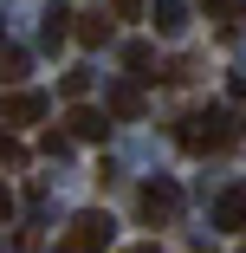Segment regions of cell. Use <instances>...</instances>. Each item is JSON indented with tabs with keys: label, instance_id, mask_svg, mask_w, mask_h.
I'll list each match as a JSON object with an SVG mask.
<instances>
[{
	"label": "cell",
	"instance_id": "ac0fdd59",
	"mask_svg": "<svg viewBox=\"0 0 246 253\" xmlns=\"http://www.w3.org/2000/svg\"><path fill=\"white\" fill-rule=\"evenodd\" d=\"M208 7H214V13H233V7H240V0H208Z\"/></svg>",
	"mask_w": 246,
	"mask_h": 253
},
{
	"label": "cell",
	"instance_id": "e0dca14e",
	"mask_svg": "<svg viewBox=\"0 0 246 253\" xmlns=\"http://www.w3.org/2000/svg\"><path fill=\"white\" fill-rule=\"evenodd\" d=\"M227 91H233V104H246V78H233V84H227Z\"/></svg>",
	"mask_w": 246,
	"mask_h": 253
},
{
	"label": "cell",
	"instance_id": "d6986e66",
	"mask_svg": "<svg viewBox=\"0 0 246 253\" xmlns=\"http://www.w3.org/2000/svg\"><path fill=\"white\" fill-rule=\"evenodd\" d=\"M123 253H156V247H149V240H136V247H123Z\"/></svg>",
	"mask_w": 246,
	"mask_h": 253
},
{
	"label": "cell",
	"instance_id": "2e32d148",
	"mask_svg": "<svg viewBox=\"0 0 246 253\" xmlns=\"http://www.w3.org/2000/svg\"><path fill=\"white\" fill-rule=\"evenodd\" d=\"M7 221H13V188L0 182V227H7Z\"/></svg>",
	"mask_w": 246,
	"mask_h": 253
},
{
	"label": "cell",
	"instance_id": "9a60e30c",
	"mask_svg": "<svg viewBox=\"0 0 246 253\" xmlns=\"http://www.w3.org/2000/svg\"><path fill=\"white\" fill-rule=\"evenodd\" d=\"M0 163H7V169H20V163H26V149H20L13 136H0Z\"/></svg>",
	"mask_w": 246,
	"mask_h": 253
},
{
	"label": "cell",
	"instance_id": "8992f818",
	"mask_svg": "<svg viewBox=\"0 0 246 253\" xmlns=\"http://www.w3.org/2000/svg\"><path fill=\"white\" fill-rule=\"evenodd\" d=\"M214 227H227V234H240V227H246V182H233V188L214 201Z\"/></svg>",
	"mask_w": 246,
	"mask_h": 253
},
{
	"label": "cell",
	"instance_id": "5b68a950",
	"mask_svg": "<svg viewBox=\"0 0 246 253\" xmlns=\"http://www.w3.org/2000/svg\"><path fill=\"white\" fill-rule=\"evenodd\" d=\"M65 124H71V136H78V143H104V136H110V117H104V111H91L84 97L71 104V117H65Z\"/></svg>",
	"mask_w": 246,
	"mask_h": 253
},
{
	"label": "cell",
	"instance_id": "8fae6325",
	"mask_svg": "<svg viewBox=\"0 0 246 253\" xmlns=\"http://www.w3.org/2000/svg\"><path fill=\"white\" fill-rule=\"evenodd\" d=\"M110 117H142V91L117 84V91H110Z\"/></svg>",
	"mask_w": 246,
	"mask_h": 253
},
{
	"label": "cell",
	"instance_id": "7c38bea8",
	"mask_svg": "<svg viewBox=\"0 0 246 253\" xmlns=\"http://www.w3.org/2000/svg\"><path fill=\"white\" fill-rule=\"evenodd\" d=\"M20 72H26L20 52H0V84H20Z\"/></svg>",
	"mask_w": 246,
	"mask_h": 253
},
{
	"label": "cell",
	"instance_id": "9c48e42d",
	"mask_svg": "<svg viewBox=\"0 0 246 253\" xmlns=\"http://www.w3.org/2000/svg\"><path fill=\"white\" fill-rule=\"evenodd\" d=\"M71 39V7H45V26H39V45H65Z\"/></svg>",
	"mask_w": 246,
	"mask_h": 253
},
{
	"label": "cell",
	"instance_id": "52a82bcc",
	"mask_svg": "<svg viewBox=\"0 0 246 253\" xmlns=\"http://www.w3.org/2000/svg\"><path fill=\"white\" fill-rule=\"evenodd\" d=\"M110 20L117 13H71V39L78 45H110Z\"/></svg>",
	"mask_w": 246,
	"mask_h": 253
},
{
	"label": "cell",
	"instance_id": "7a4b0ae2",
	"mask_svg": "<svg viewBox=\"0 0 246 253\" xmlns=\"http://www.w3.org/2000/svg\"><path fill=\"white\" fill-rule=\"evenodd\" d=\"M110 214L104 208H84V214H71V227H65V240H59V253H104L110 247Z\"/></svg>",
	"mask_w": 246,
	"mask_h": 253
},
{
	"label": "cell",
	"instance_id": "4fadbf2b",
	"mask_svg": "<svg viewBox=\"0 0 246 253\" xmlns=\"http://www.w3.org/2000/svg\"><path fill=\"white\" fill-rule=\"evenodd\" d=\"M59 91H65V97H71V104H78V97L91 91V72H65V84H59Z\"/></svg>",
	"mask_w": 246,
	"mask_h": 253
},
{
	"label": "cell",
	"instance_id": "277c9868",
	"mask_svg": "<svg viewBox=\"0 0 246 253\" xmlns=\"http://www.w3.org/2000/svg\"><path fill=\"white\" fill-rule=\"evenodd\" d=\"M45 111H52V104H45V91H7V97H0V124H13V130L39 124Z\"/></svg>",
	"mask_w": 246,
	"mask_h": 253
},
{
	"label": "cell",
	"instance_id": "3957f363",
	"mask_svg": "<svg viewBox=\"0 0 246 253\" xmlns=\"http://www.w3.org/2000/svg\"><path fill=\"white\" fill-rule=\"evenodd\" d=\"M136 208H142V221H149V227H169V221L181 214V188H175V182H142Z\"/></svg>",
	"mask_w": 246,
	"mask_h": 253
},
{
	"label": "cell",
	"instance_id": "6da1fadb",
	"mask_svg": "<svg viewBox=\"0 0 246 253\" xmlns=\"http://www.w3.org/2000/svg\"><path fill=\"white\" fill-rule=\"evenodd\" d=\"M233 143H240V117L233 111H194V117H181V149H194V156L233 149Z\"/></svg>",
	"mask_w": 246,
	"mask_h": 253
},
{
	"label": "cell",
	"instance_id": "ba28073f",
	"mask_svg": "<svg viewBox=\"0 0 246 253\" xmlns=\"http://www.w3.org/2000/svg\"><path fill=\"white\" fill-rule=\"evenodd\" d=\"M149 26L162 39H181L188 33V7H181V0H156V7H149Z\"/></svg>",
	"mask_w": 246,
	"mask_h": 253
},
{
	"label": "cell",
	"instance_id": "ffe728a7",
	"mask_svg": "<svg viewBox=\"0 0 246 253\" xmlns=\"http://www.w3.org/2000/svg\"><path fill=\"white\" fill-rule=\"evenodd\" d=\"M240 20H246V0H240Z\"/></svg>",
	"mask_w": 246,
	"mask_h": 253
},
{
	"label": "cell",
	"instance_id": "5bb4252c",
	"mask_svg": "<svg viewBox=\"0 0 246 253\" xmlns=\"http://www.w3.org/2000/svg\"><path fill=\"white\" fill-rule=\"evenodd\" d=\"M110 13H117V20H142V13H149V0H110Z\"/></svg>",
	"mask_w": 246,
	"mask_h": 253
},
{
	"label": "cell",
	"instance_id": "30bf717a",
	"mask_svg": "<svg viewBox=\"0 0 246 253\" xmlns=\"http://www.w3.org/2000/svg\"><path fill=\"white\" fill-rule=\"evenodd\" d=\"M123 65H130L136 78H156V72H149V65H156V45H149V39H130V45H123Z\"/></svg>",
	"mask_w": 246,
	"mask_h": 253
}]
</instances>
